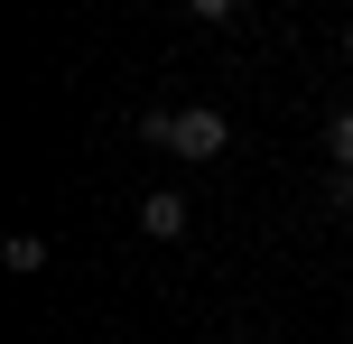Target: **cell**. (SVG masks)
<instances>
[{"label": "cell", "mask_w": 353, "mask_h": 344, "mask_svg": "<svg viewBox=\"0 0 353 344\" xmlns=\"http://www.w3.org/2000/svg\"><path fill=\"white\" fill-rule=\"evenodd\" d=\"M140 149H176V112H140Z\"/></svg>", "instance_id": "4"}, {"label": "cell", "mask_w": 353, "mask_h": 344, "mask_svg": "<svg viewBox=\"0 0 353 344\" xmlns=\"http://www.w3.org/2000/svg\"><path fill=\"white\" fill-rule=\"evenodd\" d=\"M325 149H335V168L353 177V112H335V130H325Z\"/></svg>", "instance_id": "5"}, {"label": "cell", "mask_w": 353, "mask_h": 344, "mask_svg": "<svg viewBox=\"0 0 353 344\" xmlns=\"http://www.w3.org/2000/svg\"><path fill=\"white\" fill-rule=\"evenodd\" d=\"M344 56H353V19H344Z\"/></svg>", "instance_id": "7"}, {"label": "cell", "mask_w": 353, "mask_h": 344, "mask_svg": "<svg viewBox=\"0 0 353 344\" xmlns=\"http://www.w3.org/2000/svg\"><path fill=\"white\" fill-rule=\"evenodd\" d=\"M140 233H149V242H186V196H176V186L140 196Z\"/></svg>", "instance_id": "2"}, {"label": "cell", "mask_w": 353, "mask_h": 344, "mask_svg": "<svg viewBox=\"0 0 353 344\" xmlns=\"http://www.w3.org/2000/svg\"><path fill=\"white\" fill-rule=\"evenodd\" d=\"M325 205H335V214H353V177L335 168V186H325Z\"/></svg>", "instance_id": "6"}, {"label": "cell", "mask_w": 353, "mask_h": 344, "mask_svg": "<svg viewBox=\"0 0 353 344\" xmlns=\"http://www.w3.org/2000/svg\"><path fill=\"white\" fill-rule=\"evenodd\" d=\"M0 261H10V270H47V233H10Z\"/></svg>", "instance_id": "3"}, {"label": "cell", "mask_w": 353, "mask_h": 344, "mask_svg": "<svg viewBox=\"0 0 353 344\" xmlns=\"http://www.w3.org/2000/svg\"><path fill=\"white\" fill-rule=\"evenodd\" d=\"M223 140H232V121L223 112H176V159H223Z\"/></svg>", "instance_id": "1"}]
</instances>
